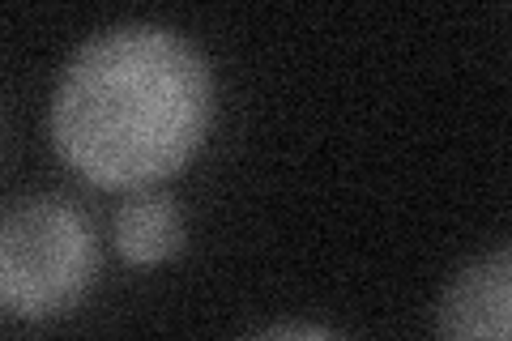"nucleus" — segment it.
<instances>
[{"instance_id":"f257e3e1","label":"nucleus","mask_w":512,"mask_h":341,"mask_svg":"<svg viewBox=\"0 0 512 341\" xmlns=\"http://www.w3.org/2000/svg\"><path fill=\"white\" fill-rule=\"evenodd\" d=\"M214 124V73L167 26H116L82 43L52 99V141L99 188L167 180Z\"/></svg>"},{"instance_id":"20e7f679","label":"nucleus","mask_w":512,"mask_h":341,"mask_svg":"<svg viewBox=\"0 0 512 341\" xmlns=\"http://www.w3.org/2000/svg\"><path fill=\"white\" fill-rule=\"evenodd\" d=\"M116 248L124 261L133 265H163L180 252L184 243V214L171 197H158V192H137L116 209Z\"/></svg>"},{"instance_id":"f03ea898","label":"nucleus","mask_w":512,"mask_h":341,"mask_svg":"<svg viewBox=\"0 0 512 341\" xmlns=\"http://www.w3.org/2000/svg\"><path fill=\"white\" fill-rule=\"evenodd\" d=\"M99 269L86 214L60 197H26L0 209V307L47 320L82 303Z\"/></svg>"},{"instance_id":"7ed1b4c3","label":"nucleus","mask_w":512,"mask_h":341,"mask_svg":"<svg viewBox=\"0 0 512 341\" xmlns=\"http://www.w3.org/2000/svg\"><path fill=\"white\" fill-rule=\"evenodd\" d=\"M508 312H512V256L508 248H495L470 261L448 282L436 312V341H512Z\"/></svg>"},{"instance_id":"39448f33","label":"nucleus","mask_w":512,"mask_h":341,"mask_svg":"<svg viewBox=\"0 0 512 341\" xmlns=\"http://www.w3.org/2000/svg\"><path fill=\"white\" fill-rule=\"evenodd\" d=\"M248 341H346L329 329H316V324H274V329L252 333Z\"/></svg>"}]
</instances>
